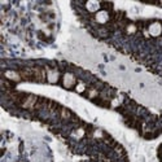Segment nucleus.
Instances as JSON below:
<instances>
[{
    "label": "nucleus",
    "mask_w": 162,
    "mask_h": 162,
    "mask_svg": "<svg viewBox=\"0 0 162 162\" xmlns=\"http://www.w3.org/2000/svg\"><path fill=\"white\" fill-rule=\"evenodd\" d=\"M75 91H77L78 93H82V92H84V91H86V86H84L83 83H78L77 86H75Z\"/></svg>",
    "instance_id": "obj_8"
},
{
    "label": "nucleus",
    "mask_w": 162,
    "mask_h": 162,
    "mask_svg": "<svg viewBox=\"0 0 162 162\" xmlns=\"http://www.w3.org/2000/svg\"><path fill=\"white\" fill-rule=\"evenodd\" d=\"M61 114H62V117H64V118H69V117H70V113H69L68 110H65V109L61 112Z\"/></svg>",
    "instance_id": "obj_9"
},
{
    "label": "nucleus",
    "mask_w": 162,
    "mask_h": 162,
    "mask_svg": "<svg viewBox=\"0 0 162 162\" xmlns=\"http://www.w3.org/2000/svg\"><path fill=\"white\" fill-rule=\"evenodd\" d=\"M77 134H78V137H80V136H82V135L84 134V131H83V130H82V128H79V130H78V131H77Z\"/></svg>",
    "instance_id": "obj_11"
},
{
    "label": "nucleus",
    "mask_w": 162,
    "mask_h": 162,
    "mask_svg": "<svg viewBox=\"0 0 162 162\" xmlns=\"http://www.w3.org/2000/svg\"><path fill=\"white\" fill-rule=\"evenodd\" d=\"M35 96H29L27 99L24 101V104H22V106L24 108H31V106H34V104H35Z\"/></svg>",
    "instance_id": "obj_7"
},
{
    "label": "nucleus",
    "mask_w": 162,
    "mask_h": 162,
    "mask_svg": "<svg viewBox=\"0 0 162 162\" xmlns=\"http://www.w3.org/2000/svg\"><path fill=\"white\" fill-rule=\"evenodd\" d=\"M135 30H136V27H135L134 25H130V26H128V29H127V31L130 32V34H132V32H134Z\"/></svg>",
    "instance_id": "obj_10"
},
{
    "label": "nucleus",
    "mask_w": 162,
    "mask_h": 162,
    "mask_svg": "<svg viewBox=\"0 0 162 162\" xmlns=\"http://www.w3.org/2000/svg\"><path fill=\"white\" fill-rule=\"evenodd\" d=\"M47 79L49 83H56L58 80V73L56 70H49L47 74Z\"/></svg>",
    "instance_id": "obj_5"
},
{
    "label": "nucleus",
    "mask_w": 162,
    "mask_h": 162,
    "mask_svg": "<svg viewBox=\"0 0 162 162\" xmlns=\"http://www.w3.org/2000/svg\"><path fill=\"white\" fill-rule=\"evenodd\" d=\"M97 95V92L96 91H90V97H95Z\"/></svg>",
    "instance_id": "obj_13"
},
{
    "label": "nucleus",
    "mask_w": 162,
    "mask_h": 162,
    "mask_svg": "<svg viewBox=\"0 0 162 162\" xmlns=\"http://www.w3.org/2000/svg\"><path fill=\"white\" fill-rule=\"evenodd\" d=\"M86 8H87L88 12H96L100 8V3L99 2H87L86 3Z\"/></svg>",
    "instance_id": "obj_4"
},
{
    "label": "nucleus",
    "mask_w": 162,
    "mask_h": 162,
    "mask_svg": "<svg viewBox=\"0 0 162 162\" xmlns=\"http://www.w3.org/2000/svg\"><path fill=\"white\" fill-rule=\"evenodd\" d=\"M5 78L10 79V80H19L21 79V75L16 71H12V70H8L5 71Z\"/></svg>",
    "instance_id": "obj_6"
},
{
    "label": "nucleus",
    "mask_w": 162,
    "mask_h": 162,
    "mask_svg": "<svg viewBox=\"0 0 162 162\" xmlns=\"http://www.w3.org/2000/svg\"><path fill=\"white\" fill-rule=\"evenodd\" d=\"M162 32V26L159 22H153L149 26V34L152 36H159Z\"/></svg>",
    "instance_id": "obj_1"
},
{
    "label": "nucleus",
    "mask_w": 162,
    "mask_h": 162,
    "mask_svg": "<svg viewBox=\"0 0 162 162\" xmlns=\"http://www.w3.org/2000/svg\"><path fill=\"white\" fill-rule=\"evenodd\" d=\"M95 136H97V137H101V136H103L101 131H95Z\"/></svg>",
    "instance_id": "obj_12"
},
{
    "label": "nucleus",
    "mask_w": 162,
    "mask_h": 162,
    "mask_svg": "<svg viewBox=\"0 0 162 162\" xmlns=\"http://www.w3.org/2000/svg\"><path fill=\"white\" fill-rule=\"evenodd\" d=\"M62 82H64V87L70 88L71 86L75 83V78H74V75H73V74L66 73V74L64 75V78H62Z\"/></svg>",
    "instance_id": "obj_2"
},
{
    "label": "nucleus",
    "mask_w": 162,
    "mask_h": 162,
    "mask_svg": "<svg viewBox=\"0 0 162 162\" xmlns=\"http://www.w3.org/2000/svg\"><path fill=\"white\" fill-rule=\"evenodd\" d=\"M108 19H109V14H108V12H105V10H99V12L96 13V21L99 24H105Z\"/></svg>",
    "instance_id": "obj_3"
}]
</instances>
